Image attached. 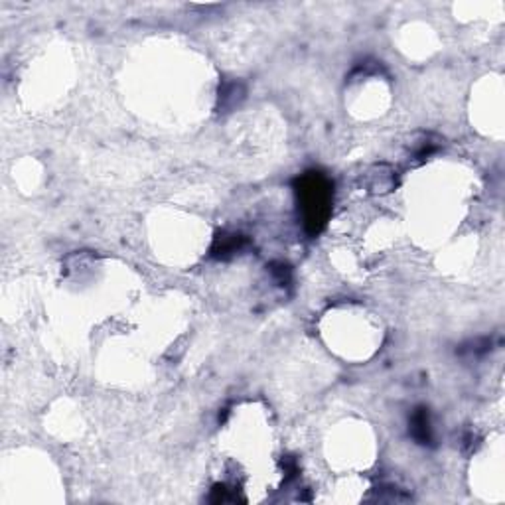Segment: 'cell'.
Instances as JSON below:
<instances>
[{
	"instance_id": "obj_1",
	"label": "cell",
	"mask_w": 505,
	"mask_h": 505,
	"mask_svg": "<svg viewBox=\"0 0 505 505\" xmlns=\"http://www.w3.org/2000/svg\"><path fill=\"white\" fill-rule=\"evenodd\" d=\"M298 199L304 213L308 233L316 235L326 225L332 204V186L318 172H308L298 180Z\"/></svg>"
},
{
	"instance_id": "obj_2",
	"label": "cell",
	"mask_w": 505,
	"mask_h": 505,
	"mask_svg": "<svg viewBox=\"0 0 505 505\" xmlns=\"http://www.w3.org/2000/svg\"><path fill=\"white\" fill-rule=\"evenodd\" d=\"M411 434L420 444H429L432 440V429H430V417L427 408H417V413L411 418Z\"/></svg>"
},
{
	"instance_id": "obj_3",
	"label": "cell",
	"mask_w": 505,
	"mask_h": 505,
	"mask_svg": "<svg viewBox=\"0 0 505 505\" xmlns=\"http://www.w3.org/2000/svg\"><path fill=\"white\" fill-rule=\"evenodd\" d=\"M243 239L241 235H220L218 241H215V247H213V252L220 255V257H225V255H231V252L241 251Z\"/></svg>"
}]
</instances>
